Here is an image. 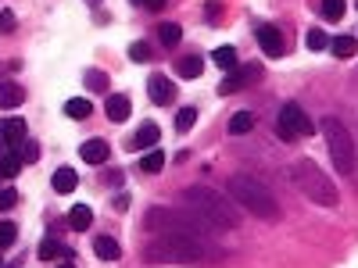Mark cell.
Masks as SVG:
<instances>
[{
    "label": "cell",
    "instance_id": "1",
    "mask_svg": "<svg viewBox=\"0 0 358 268\" xmlns=\"http://www.w3.org/2000/svg\"><path fill=\"white\" fill-rule=\"evenodd\" d=\"M229 197L241 204L244 211H251L255 218H262V222H276V218H280V204H276V197L268 193V186L258 183L255 175H244V172L229 175Z\"/></svg>",
    "mask_w": 358,
    "mask_h": 268
},
{
    "label": "cell",
    "instance_id": "2",
    "mask_svg": "<svg viewBox=\"0 0 358 268\" xmlns=\"http://www.w3.org/2000/svg\"><path fill=\"white\" fill-rule=\"evenodd\" d=\"M183 200L194 215H201L212 229H236V211H233V204L226 193L212 190V186H187L183 190Z\"/></svg>",
    "mask_w": 358,
    "mask_h": 268
},
{
    "label": "cell",
    "instance_id": "3",
    "mask_svg": "<svg viewBox=\"0 0 358 268\" xmlns=\"http://www.w3.org/2000/svg\"><path fill=\"white\" fill-rule=\"evenodd\" d=\"M208 258V247L201 236H158L155 244L143 247V261L147 265H165V261H176V265H197Z\"/></svg>",
    "mask_w": 358,
    "mask_h": 268
},
{
    "label": "cell",
    "instance_id": "4",
    "mask_svg": "<svg viewBox=\"0 0 358 268\" xmlns=\"http://www.w3.org/2000/svg\"><path fill=\"white\" fill-rule=\"evenodd\" d=\"M143 229L158 236H201V240L212 232V225L201 215H183V211H172V207H151L143 215Z\"/></svg>",
    "mask_w": 358,
    "mask_h": 268
},
{
    "label": "cell",
    "instance_id": "5",
    "mask_svg": "<svg viewBox=\"0 0 358 268\" xmlns=\"http://www.w3.org/2000/svg\"><path fill=\"white\" fill-rule=\"evenodd\" d=\"M294 183H297V190H301L312 204H319V207H337V186L330 183V175H326L312 158H301L294 165Z\"/></svg>",
    "mask_w": 358,
    "mask_h": 268
},
{
    "label": "cell",
    "instance_id": "6",
    "mask_svg": "<svg viewBox=\"0 0 358 268\" xmlns=\"http://www.w3.org/2000/svg\"><path fill=\"white\" fill-rule=\"evenodd\" d=\"M322 136H326V147H330V158H334L337 172L351 175L355 172V143H351L348 129L337 118H322Z\"/></svg>",
    "mask_w": 358,
    "mask_h": 268
},
{
    "label": "cell",
    "instance_id": "7",
    "mask_svg": "<svg viewBox=\"0 0 358 268\" xmlns=\"http://www.w3.org/2000/svg\"><path fill=\"white\" fill-rule=\"evenodd\" d=\"M276 133H280V140L294 143V140H305V136H312V133H315V122L305 114V107H297V104H283V107H280Z\"/></svg>",
    "mask_w": 358,
    "mask_h": 268
},
{
    "label": "cell",
    "instance_id": "8",
    "mask_svg": "<svg viewBox=\"0 0 358 268\" xmlns=\"http://www.w3.org/2000/svg\"><path fill=\"white\" fill-rule=\"evenodd\" d=\"M265 72H262V65L258 61H251V65H241V68H229V75L219 82V94L226 97V94H236V89H244V86H251L255 79H262Z\"/></svg>",
    "mask_w": 358,
    "mask_h": 268
},
{
    "label": "cell",
    "instance_id": "9",
    "mask_svg": "<svg viewBox=\"0 0 358 268\" xmlns=\"http://www.w3.org/2000/svg\"><path fill=\"white\" fill-rule=\"evenodd\" d=\"M255 36H258V43H262V50H265L268 57H283L287 43H283V33H280L273 22H262V25L255 29Z\"/></svg>",
    "mask_w": 358,
    "mask_h": 268
},
{
    "label": "cell",
    "instance_id": "10",
    "mask_svg": "<svg viewBox=\"0 0 358 268\" xmlns=\"http://www.w3.org/2000/svg\"><path fill=\"white\" fill-rule=\"evenodd\" d=\"M25 122H22V118H4V122H0V143H4L8 147V151H22V143H25Z\"/></svg>",
    "mask_w": 358,
    "mask_h": 268
},
{
    "label": "cell",
    "instance_id": "11",
    "mask_svg": "<svg viewBox=\"0 0 358 268\" xmlns=\"http://www.w3.org/2000/svg\"><path fill=\"white\" fill-rule=\"evenodd\" d=\"M147 94H151V100H155V104H172L176 86H172V79H169V75L155 72L151 79H147Z\"/></svg>",
    "mask_w": 358,
    "mask_h": 268
},
{
    "label": "cell",
    "instance_id": "12",
    "mask_svg": "<svg viewBox=\"0 0 358 268\" xmlns=\"http://www.w3.org/2000/svg\"><path fill=\"white\" fill-rule=\"evenodd\" d=\"M108 154H111V147H108L104 140H86V143L79 147V158H83L86 165H104Z\"/></svg>",
    "mask_w": 358,
    "mask_h": 268
},
{
    "label": "cell",
    "instance_id": "13",
    "mask_svg": "<svg viewBox=\"0 0 358 268\" xmlns=\"http://www.w3.org/2000/svg\"><path fill=\"white\" fill-rule=\"evenodd\" d=\"M129 111H133V107H129V97H126V94H111V97H108V104H104L108 122H115V126H118V122H126Z\"/></svg>",
    "mask_w": 358,
    "mask_h": 268
},
{
    "label": "cell",
    "instance_id": "14",
    "mask_svg": "<svg viewBox=\"0 0 358 268\" xmlns=\"http://www.w3.org/2000/svg\"><path fill=\"white\" fill-rule=\"evenodd\" d=\"M25 100V89L11 79H0V107H22Z\"/></svg>",
    "mask_w": 358,
    "mask_h": 268
},
{
    "label": "cell",
    "instance_id": "15",
    "mask_svg": "<svg viewBox=\"0 0 358 268\" xmlns=\"http://www.w3.org/2000/svg\"><path fill=\"white\" fill-rule=\"evenodd\" d=\"M162 140V129L155 126V122H143L140 129H136V136L129 140V147H133V151H143V147H155Z\"/></svg>",
    "mask_w": 358,
    "mask_h": 268
},
{
    "label": "cell",
    "instance_id": "16",
    "mask_svg": "<svg viewBox=\"0 0 358 268\" xmlns=\"http://www.w3.org/2000/svg\"><path fill=\"white\" fill-rule=\"evenodd\" d=\"M94 251H97L101 261H118V258H122V247H118L115 236H97V240H94Z\"/></svg>",
    "mask_w": 358,
    "mask_h": 268
},
{
    "label": "cell",
    "instance_id": "17",
    "mask_svg": "<svg viewBox=\"0 0 358 268\" xmlns=\"http://www.w3.org/2000/svg\"><path fill=\"white\" fill-rule=\"evenodd\" d=\"M50 186H54V193H72L79 186V175L72 168H57L54 179H50Z\"/></svg>",
    "mask_w": 358,
    "mask_h": 268
},
{
    "label": "cell",
    "instance_id": "18",
    "mask_svg": "<svg viewBox=\"0 0 358 268\" xmlns=\"http://www.w3.org/2000/svg\"><path fill=\"white\" fill-rule=\"evenodd\" d=\"M69 225H72L76 232H86L90 225H94V211H90L86 204H76L72 211H69Z\"/></svg>",
    "mask_w": 358,
    "mask_h": 268
},
{
    "label": "cell",
    "instance_id": "19",
    "mask_svg": "<svg viewBox=\"0 0 358 268\" xmlns=\"http://www.w3.org/2000/svg\"><path fill=\"white\" fill-rule=\"evenodd\" d=\"M255 122H258L255 111H236V114L229 118V133H233V136H244V133L255 129Z\"/></svg>",
    "mask_w": 358,
    "mask_h": 268
},
{
    "label": "cell",
    "instance_id": "20",
    "mask_svg": "<svg viewBox=\"0 0 358 268\" xmlns=\"http://www.w3.org/2000/svg\"><path fill=\"white\" fill-rule=\"evenodd\" d=\"M40 258H43V261H54V258H65V261H69L72 251H69L65 244H57V240H50V236H47V240L40 244Z\"/></svg>",
    "mask_w": 358,
    "mask_h": 268
},
{
    "label": "cell",
    "instance_id": "21",
    "mask_svg": "<svg viewBox=\"0 0 358 268\" xmlns=\"http://www.w3.org/2000/svg\"><path fill=\"white\" fill-rule=\"evenodd\" d=\"M201 72H204L201 54H190V57H183V61H179V75H183V79H201Z\"/></svg>",
    "mask_w": 358,
    "mask_h": 268
},
{
    "label": "cell",
    "instance_id": "22",
    "mask_svg": "<svg viewBox=\"0 0 358 268\" xmlns=\"http://www.w3.org/2000/svg\"><path fill=\"white\" fill-rule=\"evenodd\" d=\"M22 172V158L15 154V151H8L4 158H0V175H4V179H15Z\"/></svg>",
    "mask_w": 358,
    "mask_h": 268
},
{
    "label": "cell",
    "instance_id": "23",
    "mask_svg": "<svg viewBox=\"0 0 358 268\" xmlns=\"http://www.w3.org/2000/svg\"><path fill=\"white\" fill-rule=\"evenodd\" d=\"M90 111H94V104L83 100V97H72V100L65 104V114H69V118H90Z\"/></svg>",
    "mask_w": 358,
    "mask_h": 268
},
{
    "label": "cell",
    "instance_id": "24",
    "mask_svg": "<svg viewBox=\"0 0 358 268\" xmlns=\"http://www.w3.org/2000/svg\"><path fill=\"white\" fill-rule=\"evenodd\" d=\"M179 40H183V29H179L176 22H162V43L165 47H176Z\"/></svg>",
    "mask_w": 358,
    "mask_h": 268
},
{
    "label": "cell",
    "instance_id": "25",
    "mask_svg": "<svg viewBox=\"0 0 358 268\" xmlns=\"http://www.w3.org/2000/svg\"><path fill=\"white\" fill-rule=\"evenodd\" d=\"M194 122H197V107H179V114H176V129H179V133H187V129H194Z\"/></svg>",
    "mask_w": 358,
    "mask_h": 268
},
{
    "label": "cell",
    "instance_id": "26",
    "mask_svg": "<svg viewBox=\"0 0 358 268\" xmlns=\"http://www.w3.org/2000/svg\"><path fill=\"white\" fill-rule=\"evenodd\" d=\"M140 168H143L147 175H158V172L165 168V154H162V151H151V154L143 158V165H140Z\"/></svg>",
    "mask_w": 358,
    "mask_h": 268
},
{
    "label": "cell",
    "instance_id": "27",
    "mask_svg": "<svg viewBox=\"0 0 358 268\" xmlns=\"http://www.w3.org/2000/svg\"><path fill=\"white\" fill-rule=\"evenodd\" d=\"M330 47H334V54H337V57H351V54L358 50V43H355V36H337V40H334Z\"/></svg>",
    "mask_w": 358,
    "mask_h": 268
},
{
    "label": "cell",
    "instance_id": "28",
    "mask_svg": "<svg viewBox=\"0 0 358 268\" xmlns=\"http://www.w3.org/2000/svg\"><path fill=\"white\" fill-rule=\"evenodd\" d=\"M344 8H348V0H322V15L330 18V22L344 18Z\"/></svg>",
    "mask_w": 358,
    "mask_h": 268
},
{
    "label": "cell",
    "instance_id": "29",
    "mask_svg": "<svg viewBox=\"0 0 358 268\" xmlns=\"http://www.w3.org/2000/svg\"><path fill=\"white\" fill-rule=\"evenodd\" d=\"M215 65L226 68V72L236 68V50H233V47H219V50H215Z\"/></svg>",
    "mask_w": 358,
    "mask_h": 268
},
{
    "label": "cell",
    "instance_id": "30",
    "mask_svg": "<svg viewBox=\"0 0 358 268\" xmlns=\"http://www.w3.org/2000/svg\"><path fill=\"white\" fill-rule=\"evenodd\" d=\"M15 240H18V229H15V222H0V251L11 247Z\"/></svg>",
    "mask_w": 358,
    "mask_h": 268
},
{
    "label": "cell",
    "instance_id": "31",
    "mask_svg": "<svg viewBox=\"0 0 358 268\" xmlns=\"http://www.w3.org/2000/svg\"><path fill=\"white\" fill-rule=\"evenodd\" d=\"M305 43H308V50H322V47H330V36H326L322 29H312V33L305 36Z\"/></svg>",
    "mask_w": 358,
    "mask_h": 268
},
{
    "label": "cell",
    "instance_id": "32",
    "mask_svg": "<svg viewBox=\"0 0 358 268\" xmlns=\"http://www.w3.org/2000/svg\"><path fill=\"white\" fill-rule=\"evenodd\" d=\"M18 204V190L15 186H0V211H11Z\"/></svg>",
    "mask_w": 358,
    "mask_h": 268
},
{
    "label": "cell",
    "instance_id": "33",
    "mask_svg": "<svg viewBox=\"0 0 358 268\" xmlns=\"http://www.w3.org/2000/svg\"><path fill=\"white\" fill-rule=\"evenodd\" d=\"M86 86H90V89H108V75H104L101 68H90V72H86Z\"/></svg>",
    "mask_w": 358,
    "mask_h": 268
},
{
    "label": "cell",
    "instance_id": "34",
    "mask_svg": "<svg viewBox=\"0 0 358 268\" xmlns=\"http://www.w3.org/2000/svg\"><path fill=\"white\" fill-rule=\"evenodd\" d=\"M129 57H133L136 65H143V61H151L155 54H151V47H147V43H133V47H129Z\"/></svg>",
    "mask_w": 358,
    "mask_h": 268
},
{
    "label": "cell",
    "instance_id": "35",
    "mask_svg": "<svg viewBox=\"0 0 358 268\" xmlns=\"http://www.w3.org/2000/svg\"><path fill=\"white\" fill-rule=\"evenodd\" d=\"M0 33H15V15L11 11H0Z\"/></svg>",
    "mask_w": 358,
    "mask_h": 268
},
{
    "label": "cell",
    "instance_id": "36",
    "mask_svg": "<svg viewBox=\"0 0 358 268\" xmlns=\"http://www.w3.org/2000/svg\"><path fill=\"white\" fill-rule=\"evenodd\" d=\"M136 4H143V8H151V11H162V8H165V0H136Z\"/></svg>",
    "mask_w": 358,
    "mask_h": 268
},
{
    "label": "cell",
    "instance_id": "37",
    "mask_svg": "<svg viewBox=\"0 0 358 268\" xmlns=\"http://www.w3.org/2000/svg\"><path fill=\"white\" fill-rule=\"evenodd\" d=\"M57 268H76V265H72V261H62V265H57Z\"/></svg>",
    "mask_w": 358,
    "mask_h": 268
},
{
    "label": "cell",
    "instance_id": "38",
    "mask_svg": "<svg viewBox=\"0 0 358 268\" xmlns=\"http://www.w3.org/2000/svg\"><path fill=\"white\" fill-rule=\"evenodd\" d=\"M86 4H90V8H97V4H101V0H86Z\"/></svg>",
    "mask_w": 358,
    "mask_h": 268
},
{
    "label": "cell",
    "instance_id": "39",
    "mask_svg": "<svg viewBox=\"0 0 358 268\" xmlns=\"http://www.w3.org/2000/svg\"><path fill=\"white\" fill-rule=\"evenodd\" d=\"M0 268H4V258H0Z\"/></svg>",
    "mask_w": 358,
    "mask_h": 268
}]
</instances>
